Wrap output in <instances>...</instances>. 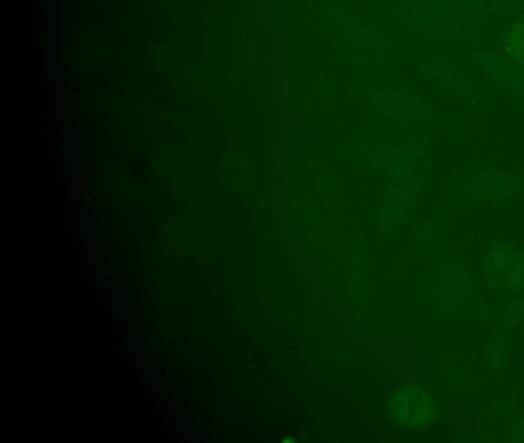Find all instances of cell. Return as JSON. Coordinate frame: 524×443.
I'll use <instances>...</instances> for the list:
<instances>
[{
    "instance_id": "cell-1",
    "label": "cell",
    "mask_w": 524,
    "mask_h": 443,
    "mask_svg": "<svg viewBox=\"0 0 524 443\" xmlns=\"http://www.w3.org/2000/svg\"><path fill=\"white\" fill-rule=\"evenodd\" d=\"M483 270L495 290L524 296V253L520 248L503 240L492 242L485 251Z\"/></svg>"
},
{
    "instance_id": "cell-2",
    "label": "cell",
    "mask_w": 524,
    "mask_h": 443,
    "mask_svg": "<svg viewBox=\"0 0 524 443\" xmlns=\"http://www.w3.org/2000/svg\"><path fill=\"white\" fill-rule=\"evenodd\" d=\"M391 410L398 424L408 428H422L434 419L431 397L414 385L398 388L391 399Z\"/></svg>"
},
{
    "instance_id": "cell-3",
    "label": "cell",
    "mask_w": 524,
    "mask_h": 443,
    "mask_svg": "<svg viewBox=\"0 0 524 443\" xmlns=\"http://www.w3.org/2000/svg\"><path fill=\"white\" fill-rule=\"evenodd\" d=\"M469 288L468 271L463 270V265L449 264L435 276L434 297L443 307H457L468 297Z\"/></svg>"
},
{
    "instance_id": "cell-4",
    "label": "cell",
    "mask_w": 524,
    "mask_h": 443,
    "mask_svg": "<svg viewBox=\"0 0 524 443\" xmlns=\"http://www.w3.org/2000/svg\"><path fill=\"white\" fill-rule=\"evenodd\" d=\"M505 50L515 62H524V20L514 25L506 34Z\"/></svg>"
}]
</instances>
